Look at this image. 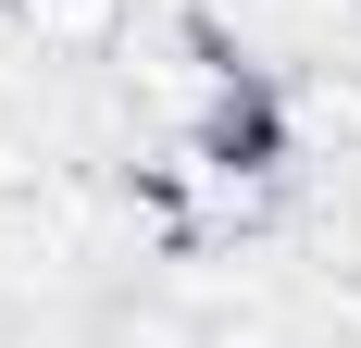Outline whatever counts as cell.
<instances>
[{
	"label": "cell",
	"instance_id": "6da1fadb",
	"mask_svg": "<svg viewBox=\"0 0 361 348\" xmlns=\"http://www.w3.org/2000/svg\"><path fill=\"white\" fill-rule=\"evenodd\" d=\"M13 25H25L50 63H100V50H125L137 0H13Z\"/></svg>",
	"mask_w": 361,
	"mask_h": 348
}]
</instances>
